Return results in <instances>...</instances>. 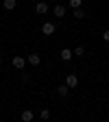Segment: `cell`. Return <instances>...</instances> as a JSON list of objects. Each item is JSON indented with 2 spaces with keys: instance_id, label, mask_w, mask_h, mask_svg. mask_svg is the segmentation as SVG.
Wrapping results in <instances>:
<instances>
[{
  "instance_id": "obj_7",
  "label": "cell",
  "mask_w": 109,
  "mask_h": 122,
  "mask_svg": "<svg viewBox=\"0 0 109 122\" xmlns=\"http://www.w3.org/2000/svg\"><path fill=\"white\" fill-rule=\"evenodd\" d=\"M20 118H22V122H33V118H35V113H33V111H31V109H24Z\"/></svg>"
},
{
  "instance_id": "obj_14",
  "label": "cell",
  "mask_w": 109,
  "mask_h": 122,
  "mask_svg": "<svg viewBox=\"0 0 109 122\" xmlns=\"http://www.w3.org/2000/svg\"><path fill=\"white\" fill-rule=\"evenodd\" d=\"M39 118H42V120H48V118H50V111H48V109H42V111H39Z\"/></svg>"
},
{
  "instance_id": "obj_11",
  "label": "cell",
  "mask_w": 109,
  "mask_h": 122,
  "mask_svg": "<svg viewBox=\"0 0 109 122\" xmlns=\"http://www.w3.org/2000/svg\"><path fill=\"white\" fill-rule=\"evenodd\" d=\"M68 5H70V9L74 11V9H81V5H83V0H68Z\"/></svg>"
},
{
  "instance_id": "obj_10",
  "label": "cell",
  "mask_w": 109,
  "mask_h": 122,
  "mask_svg": "<svg viewBox=\"0 0 109 122\" xmlns=\"http://www.w3.org/2000/svg\"><path fill=\"white\" fill-rule=\"evenodd\" d=\"M2 5H5V11H13L15 5H18V0H5Z\"/></svg>"
},
{
  "instance_id": "obj_1",
  "label": "cell",
  "mask_w": 109,
  "mask_h": 122,
  "mask_svg": "<svg viewBox=\"0 0 109 122\" xmlns=\"http://www.w3.org/2000/svg\"><path fill=\"white\" fill-rule=\"evenodd\" d=\"M11 63H13V68H15V70H24V66H26V59H24L22 55H15V57L11 59Z\"/></svg>"
},
{
  "instance_id": "obj_5",
  "label": "cell",
  "mask_w": 109,
  "mask_h": 122,
  "mask_svg": "<svg viewBox=\"0 0 109 122\" xmlns=\"http://www.w3.org/2000/svg\"><path fill=\"white\" fill-rule=\"evenodd\" d=\"M52 13H55V18H66V5H55Z\"/></svg>"
},
{
  "instance_id": "obj_4",
  "label": "cell",
  "mask_w": 109,
  "mask_h": 122,
  "mask_svg": "<svg viewBox=\"0 0 109 122\" xmlns=\"http://www.w3.org/2000/svg\"><path fill=\"white\" fill-rule=\"evenodd\" d=\"M66 85L72 89V87H76V85H79V76H76V74H68L66 76Z\"/></svg>"
},
{
  "instance_id": "obj_12",
  "label": "cell",
  "mask_w": 109,
  "mask_h": 122,
  "mask_svg": "<svg viewBox=\"0 0 109 122\" xmlns=\"http://www.w3.org/2000/svg\"><path fill=\"white\" fill-rule=\"evenodd\" d=\"M74 18L76 20H83L85 18V9H74Z\"/></svg>"
},
{
  "instance_id": "obj_3",
  "label": "cell",
  "mask_w": 109,
  "mask_h": 122,
  "mask_svg": "<svg viewBox=\"0 0 109 122\" xmlns=\"http://www.w3.org/2000/svg\"><path fill=\"white\" fill-rule=\"evenodd\" d=\"M55 33V24L52 22H44L42 24V35H52Z\"/></svg>"
},
{
  "instance_id": "obj_13",
  "label": "cell",
  "mask_w": 109,
  "mask_h": 122,
  "mask_svg": "<svg viewBox=\"0 0 109 122\" xmlns=\"http://www.w3.org/2000/svg\"><path fill=\"white\" fill-rule=\"evenodd\" d=\"M85 55V48H83V46H76V48H74V57H83Z\"/></svg>"
},
{
  "instance_id": "obj_6",
  "label": "cell",
  "mask_w": 109,
  "mask_h": 122,
  "mask_svg": "<svg viewBox=\"0 0 109 122\" xmlns=\"http://www.w3.org/2000/svg\"><path fill=\"white\" fill-rule=\"evenodd\" d=\"M39 61H42V59H39L37 52H31V55L26 57V63H31V66H39Z\"/></svg>"
},
{
  "instance_id": "obj_16",
  "label": "cell",
  "mask_w": 109,
  "mask_h": 122,
  "mask_svg": "<svg viewBox=\"0 0 109 122\" xmlns=\"http://www.w3.org/2000/svg\"><path fill=\"white\" fill-rule=\"evenodd\" d=\"M0 63H2V55H0Z\"/></svg>"
},
{
  "instance_id": "obj_8",
  "label": "cell",
  "mask_w": 109,
  "mask_h": 122,
  "mask_svg": "<svg viewBox=\"0 0 109 122\" xmlns=\"http://www.w3.org/2000/svg\"><path fill=\"white\" fill-rule=\"evenodd\" d=\"M59 55H61V59H63V61H70V59L74 57V50H72V48H63Z\"/></svg>"
},
{
  "instance_id": "obj_9",
  "label": "cell",
  "mask_w": 109,
  "mask_h": 122,
  "mask_svg": "<svg viewBox=\"0 0 109 122\" xmlns=\"http://www.w3.org/2000/svg\"><path fill=\"white\" fill-rule=\"evenodd\" d=\"M68 92H70V87H68L66 83H63V85H57V94H59L61 98H66V96H68Z\"/></svg>"
},
{
  "instance_id": "obj_2",
  "label": "cell",
  "mask_w": 109,
  "mask_h": 122,
  "mask_svg": "<svg viewBox=\"0 0 109 122\" xmlns=\"http://www.w3.org/2000/svg\"><path fill=\"white\" fill-rule=\"evenodd\" d=\"M35 13L46 15V13H48V2H46V0H39V2L35 5Z\"/></svg>"
},
{
  "instance_id": "obj_15",
  "label": "cell",
  "mask_w": 109,
  "mask_h": 122,
  "mask_svg": "<svg viewBox=\"0 0 109 122\" xmlns=\"http://www.w3.org/2000/svg\"><path fill=\"white\" fill-rule=\"evenodd\" d=\"M103 39H105V41H109V28L105 30V33H103Z\"/></svg>"
}]
</instances>
